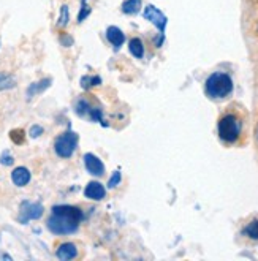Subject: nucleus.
Listing matches in <instances>:
<instances>
[{
    "label": "nucleus",
    "mask_w": 258,
    "mask_h": 261,
    "mask_svg": "<svg viewBox=\"0 0 258 261\" xmlns=\"http://www.w3.org/2000/svg\"><path fill=\"white\" fill-rule=\"evenodd\" d=\"M83 219H84V214L80 207L70 206V204H60L51 209V216L46 225L53 234L65 236V234H71L76 231Z\"/></svg>",
    "instance_id": "1"
},
{
    "label": "nucleus",
    "mask_w": 258,
    "mask_h": 261,
    "mask_svg": "<svg viewBox=\"0 0 258 261\" xmlns=\"http://www.w3.org/2000/svg\"><path fill=\"white\" fill-rule=\"evenodd\" d=\"M244 116L241 114V111L230 108L220 116L217 122L219 140L226 146H235L244 136Z\"/></svg>",
    "instance_id": "2"
},
{
    "label": "nucleus",
    "mask_w": 258,
    "mask_h": 261,
    "mask_svg": "<svg viewBox=\"0 0 258 261\" xmlns=\"http://www.w3.org/2000/svg\"><path fill=\"white\" fill-rule=\"evenodd\" d=\"M235 83L231 76L225 71H216L208 76L204 83V92L211 100H223L233 94Z\"/></svg>",
    "instance_id": "3"
},
{
    "label": "nucleus",
    "mask_w": 258,
    "mask_h": 261,
    "mask_svg": "<svg viewBox=\"0 0 258 261\" xmlns=\"http://www.w3.org/2000/svg\"><path fill=\"white\" fill-rule=\"evenodd\" d=\"M78 147V135L68 130L62 135H59L54 141V150L57 153V157L60 159H70L74 150Z\"/></svg>",
    "instance_id": "4"
},
{
    "label": "nucleus",
    "mask_w": 258,
    "mask_h": 261,
    "mask_svg": "<svg viewBox=\"0 0 258 261\" xmlns=\"http://www.w3.org/2000/svg\"><path fill=\"white\" fill-rule=\"evenodd\" d=\"M43 212H44V207H43L40 203L22 201V203H21V207H19L18 220H19V223L25 225V223H29L30 220H38V219H41Z\"/></svg>",
    "instance_id": "5"
},
{
    "label": "nucleus",
    "mask_w": 258,
    "mask_h": 261,
    "mask_svg": "<svg viewBox=\"0 0 258 261\" xmlns=\"http://www.w3.org/2000/svg\"><path fill=\"white\" fill-rule=\"evenodd\" d=\"M143 16H144L146 21H149L150 24H154L159 29V34L165 35V29H166V24H168V19H166V16L157 7H154V5L144 7Z\"/></svg>",
    "instance_id": "6"
},
{
    "label": "nucleus",
    "mask_w": 258,
    "mask_h": 261,
    "mask_svg": "<svg viewBox=\"0 0 258 261\" xmlns=\"http://www.w3.org/2000/svg\"><path fill=\"white\" fill-rule=\"evenodd\" d=\"M84 165L87 173H90L92 176H103L105 174V165L103 162L95 155V153H86L84 155Z\"/></svg>",
    "instance_id": "7"
},
{
    "label": "nucleus",
    "mask_w": 258,
    "mask_h": 261,
    "mask_svg": "<svg viewBox=\"0 0 258 261\" xmlns=\"http://www.w3.org/2000/svg\"><path fill=\"white\" fill-rule=\"evenodd\" d=\"M84 196L89 198V199H92V201H101V199L106 196V189L101 186L100 182L92 180V182H89L87 186H86Z\"/></svg>",
    "instance_id": "8"
},
{
    "label": "nucleus",
    "mask_w": 258,
    "mask_h": 261,
    "mask_svg": "<svg viewBox=\"0 0 258 261\" xmlns=\"http://www.w3.org/2000/svg\"><path fill=\"white\" fill-rule=\"evenodd\" d=\"M30 179H32V173H30V170L25 166L14 168L13 173H11V180L16 187H25L30 182Z\"/></svg>",
    "instance_id": "9"
},
{
    "label": "nucleus",
    "mask_w": 258,
    "mask_h": 261,
    "mask_svg": "<svg viewBox=\"0 0 258 261\" xmlns=\"http://www.w3.org/2000/svg\"><path fill=\"white\" fill-rule=\"evenodd\" d=\"M56 256L60 259V261H70V259H74L78 256V249L76 245L73 242H64L60 244L57 250H56Z\"/></svg>",
    "instance_id": "10"
},
{
    "label": "nucleus",
    "mask_w": 258,
    "mask_h": 261,
    "mask_svg": "<svg viewBox=\"0 0 258 261\" xmlns=\"http://www.w3.org/2000/svg\"><path fill=\"white\" fill-rule=\"evenodd\" d=\"M106 38H108V41L114 46V49H119L120 46L125 43V34L116 25H110L106 29Z\"/></svg>",
    "instance_id": "11"
},
{
    "label": "nucleus",
    "mask_w": 258,
    "mask_h": 261,
    "mask_svg": "<svg viewBox=\"0 0 258 261\" xmlns=\"http://www.w3.org/2000/svg\"><path fill=\"white\" fill-rule=\"evenodd\" d=\"M51 83H53L51 78H44V80H41V81H38V83L30 84L29 89H27V98H32V97L41 94V92H44V90H46V89L51 86Z\"/></svg>",
    "instance_id": "12"
},
{
    "label": "nucleus",
    "mask_w": 258,
    "mask_h": 261,
    "mask_svg": "<svg viewBox=\"0 0 258 261\" xmlns=\"http://www.w3.org/2000/svg\"><path fill=\"white\" fill-rule=\"evenodd\" d=\"M128 51H130V54L135 57V59H143L144 57V43H143V40L141 38H138V37H135V38H132L130 41H128Z\"/></svg>",
    "instance_id": "13"
},
{
    "label": "nucleus",
    "mask_w": 258,
    "mask_h": 261,
    "mask_svg": "<svg viewBox=\"0 0 258 261\" xmlns=\"http://www.w3.org/2000/svg\"><path fill=\"white\" fill-rule=\"evenodd\" d=\"M242 234H244L246 238L252 239V241H258V219H253L250 220L244 229H242Z\"/></svg>",
    "instance_id": "14"
},
{
    "label": "nucleus",
    "mask_w": 258,
    "mask_h": 261,
    "mask_svg": "<svg viewBox=\"0 0 258 261\" xmlns=\"http://www.w3.org/2000/svg\"><path fill=\"white\" fill-rule=\"evenodd\" d=\"M122 10L125 14H136L141 10V0H125L122 4Z\"/></svg>",
    "instance_id": "15"
},
{
    "label": "nucleus",
    "mask_w": 258,
    "mask_h": 261,
    "mask_svg": "<svg viewBox=\"0 0 258 261\" xmlns=\"http://www.w3.org/2000/svg\"><path fill=\"white\" fill-rule=\"evenodd\" d=\"M14 86H16V80L11 74L0 71V90H8L13 89Z\"/></svg>",
    "instance_id": "16"
},
{
    "label": "nucleus",
    "mask_w": 258,
    "mask_h": 261,
    "mask_svg": "<svg viewBox=\"0 0 258 261\" xmlns=\"http://www.w3.org/2000/svg\"><path fill=\"white\" fill-rule=\"evenodd\" d=\"M101 84V78L100 76H83L81 78V87L83 89H90Z\"/></svg>",
    "instance_id": "17"
},
{
    "label": "nucleus",
    "mask_w": 258,
    "mask_h": 261,
    "mask_svg": "<svg viewBox=\"0 0 258 261\" xmlns=\"http://www.w3.org/2000/svg\"><path fill=\"white\" fill-rule=\"evenodd\" d=\"M68 21H70V14H68V7L67 5H62L60 8V14H59V19H57V27L64 29L68 25Z\"/></svg>",
    "instance_id": "18"
},
{
    "label": "nucleus",
    "mask_w": 258,
    "mask_h": 261,
    "mask_svg": "<svg viewBox=\"0 0 258 261\" xmlns=\"http://www.w3.org/2000/svg\"><path fill=\"white\" fill-rule=\"evenodd\" d=\"M90 14V8L87 7V0H81V8L78 13V22H83Z\"/></svg>",
    "instance_id": "19"
},
{
    "label": "nucleus",
    "mask_w": 258,
    "mask_h": 261,
    "mask_svg": "<svg viewBox=\"0 0 258 261\" xmlns=\"http://www.w3.org/2000/svg\"><path fill=\"white\" fill-rule=\"evenodd\" d=\"M10 138L14 144H22L24 143V132L22 130H11L10 132Z\"/></svg>",
    "instance_id": "20"
},
{
    "label": "nucleus",
    "mask_w": 258,
    "mask_h": 261,
    "mask_svg": "<svg viewBox=\"0 0 258 261\" xmlns=\"http://www.w3.org/2000/svg\"><path fill=\"white\" fill-rule=\"evenodd\" d=\"M120 180H122V174H120L119 171H114V173H113V176H111V177H110V180H108V187H110V189L117 187L119 184H120Z\"/></svg>",
    "instance_id": "21"
},
{
    "label": "nucleus",
    "mask_w": 258,
    "mask_h": 261,
    "mask_svg": "<svg viewBox=\"0 0 258 261\" xmlns=\"http://www.w3.org/2000/svg\"><path fill=\"white\" fill-rule=\"evenodd\" d=\"M14 163V159H13V155L8 152V150H5L2 155H0V165H4V166H10V165H13Z\"/></svg>",
    "instance_id": "22"
},
{
    "label": "nucleus",
    "mask_w": 258,
    "mask_h": 261,
    "mask_svg": "<svg viewBox=\"0 0 258 261\" xmlns=\"http://www.w3.org/2000/svg\"><path fill=\"white\" fill-rule=\"evenodd\" d=\"M43 127L41 125H32V127H30V132H29V135H30V138H34V140H35V138H38V136H41L43 135Z\"/></svg>",
    "instance_id": "23"
},
{
    "label": "nucleus",
    "mask_w": 258,
    "mask_h": 261,
    "mask_svg": "<svg viewBox=\"0 0 258 261\" xmlns=\"http://www.w3.org/2000/svg\"><path fill=\"white\" fill-rule=\"evenodd\" d=\"M60 41H62V44H64V46H67V48H68V46H71V44H73V38H71V37H68V35H62V37H60Z\"/></svg>",
    "instance_id": "24"
},
{
    "label": "nucleus",
    "mask_w": 258,
    "mask_h": 261,
    "mask_svg": "<svg viewBox=\"0 0 258 261\" xmlns=\"http://www.w3.org/2000/svg\"><path fill=\"white\" fill-rule=\"evenodd\" d=\"M256 141H258V125H256Z\"/></svg>",
    "instance_id": "25"
},
{
    "label": "nucleus",
    "mask_w": 258,
    "mask_h": 261,
    "mask_svg": "<svg viewBox=\"0 0 258 261\" xmlns=\"http://www.w3.org/2000/svg\"><path fill=\"white\" fill-rule=\"evenodd\" d=\"M256 34H258V22H256Z\"/></svg>",
    "instance_id": "26"
}]
</instances>
